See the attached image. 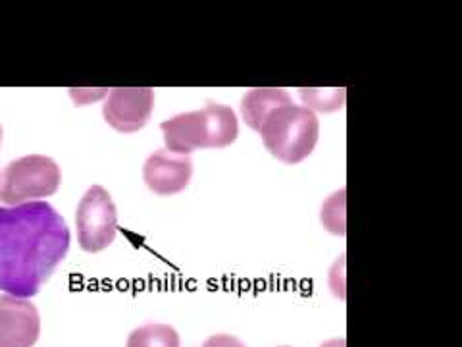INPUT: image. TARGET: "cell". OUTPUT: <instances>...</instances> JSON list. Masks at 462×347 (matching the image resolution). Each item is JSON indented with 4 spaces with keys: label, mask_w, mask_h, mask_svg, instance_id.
<instances>
[{
    "label": "cell",
    "mask_w": 462,
    "mask_h": 347,
    "mask_svg": "<svg viewBox=\"0 0 462 347\" xmlns=\"http://www.w3.org/2000/svg\"><path fill=\"white\" fill-rule=\"evenodd\" d=\"M69 249V228L47 201L0 207V292L39 294Z\"/></svg>",
    "instance_id": "cell-1"
},
{
    "label": "cell",
    "mask_w": 462,
    "mask_h": 347,
    "mask_svg": "<svg viewBox=\"0 0 462 347\" xmlns=\"http://www.w3.org/2000/svg\"><path fill=\"white\" fill-rule=\"evenodd\" d=\"M161 129L170 153L191 155L197 149L229 147L239 136V122L229 107L208 103L202 110L173 116Z\"/></svg>",
    "instance_id": "cell-2"
},
{
    "label": "cell",
    "mask_w": 462,
    "mask_h": 347,
    "mask_svg": "<svg viewBox=\"0 0 462 347\" xmlns=\"http://www.w3.org/2000/svg\"><path fill=\"white\" fill-rule=\"evenodd\" d=\"M256 134L280 163L299 164L312 155L320 137V122L312 110L289 100L266 114Z\"/></svg>",
    "instance_id": "cell-3"
},
{
    "label": "cell",
    "mask_w": 462,
    "mask_h": 347,
    "mask_svg": "<svg viewBox=\"0 0 462 347\" xmlns=\"http://www.w3.org/2000/svg\"><path fill=\"white\" fill-rule=\"evenodd\" d=\"M62 172L51 156L27 155L0 172V202L8 207L42 201L58 192Z\"/></svg>",
    "instance_id": "cell-4"
},
{
    "label": "cell",
    "mask_w": 462,
    "mask_h": 347,
    "mask_svg": "<svg viewBox=\"0 0 462 347\" xmlns=\"http://www.w3.org/2000/svg\"><path fill=\"white\" fill-rule=\"evenodd\" d=\"M78 241L87 253H100L110 248L118 234V211L103 185H91L81 197L78 212Z\"/></svg>",
    "instance_id": "cell-5"
},
{
    "label": "cell",
    "mask_w": 462,
    "mask_h": 347,
    "mask_svg": "<svg viewBox=\"0 0 462 347\" xmlns=\"http://www.w3.org/2000/svg\"><path fill=\"white\" fill-rule=\"evenodd\" d=\"M154 108L151 87H118L108 91L103 116L108 126L120 134H135L149 124Z\"/></svg>",
    "instance_id": "cell-6"
},
{
    "label": "cell",
    "mask_w": 462,
    "mask_h": 347,
    "mask_svg": "<svg viewBox=\"0 0 462 347\" xmlns=\"http://www.w3.org/2000/svg\"><path fill=\"white\" fill-rule=\"evenodd\" d=\"M41 336V316L32 301L0 295V347H33Z\"/></svg>",
    "instance_id": "cell-7"
},
{
    "label": "cell",
    "mask_w": 462,
    "mask_h": 347,
    "mask_svg": "<svg viewBox=\"0 0 462 347\" xmlns=\"http://www.w3.org/2000/svg\"><path fill=\"white\" fill-rule=\"evenodd\" d=\"M193 176V163L189 155H176L168 149L154 151L143 166V180L156 195H178Z\"/></svg>",
    "instance_id": "cell-8"
},
{
    "label": "cell",
    "mask_w": 462,
    "mask_h": 347,
    "mask_svg": "<svg viewBox=\"0 0 462 347\" xmlns=\"http://www.w3.org/2000/svg\"><path fill=\"white\" fill-rule=\"evenodd\" d=\"M291 100L289 93L280 87H258L251 89L241 100V116L254 132H258L260 124L266 118V114L280 105H285Z\"/></svg>",
    "instance_id": "cell-9"
},
{
    "label": "cell",
    "mask_w": 462,
    "mask_h": 347,
    "mask_svg": "<svg viewBox=\"0 0 462 347\" xmlns=\"http://www.w3.org/2000/svg\"><path fill=\"white\" fill-rule=\"evenodd\" d=\"M125 347H181V338L170 324H143L129 334Z\"/></svg>",
    "instance_id": "cell-10"
},
{
    "label": "cell",
    "mask_w": 462,
    "mask_h": 347,
    "mask_svg": "<svg viewBox=\"0 0 462 347\" xmlns=\"http://www.w3.org/2000/svg\"><path fill=\"white\" fill-rule=\"evenodd\" d=\"M302 107L316 112H336L345 107V87H302L299 89Z\"/></svg>",
    "instance_id": "cell-11"
},
{
    "label": "cell",
    "mask_w": 462,
    "mask_h": 347,
    "mask_svg": "<svg viewBox=\"0 0 462 347\" xmlns=\"http://www.w3.org/2000/svg\"><path fill=\"white\" fill-rule=\"evenodd\" d=\"M322 226L336 236L346 234V220H345V190L336 192L331 197H328L322 205L320 212Z\"/></svg>",
    "instance_id": "cell-12"
},
{
    "label": "cell",
    "mask_w": 462,
    "mask_h": 347,
    "mask_svg": "<svg viewBox=\"0 0 462 347\" xmlns=\"http://www.w3.org/2000/svg\"><path fill=\"white\" fill-rule=\"evenodd\" d=\"M202 347H247L239 338L229 336V334H216L205 340Z\"/></svg>",
    "instance_id": "cell-13"
},
{
    "label": "cell",
    "mask_w": 462,
    "mask_h": 347,
    "mask_svg": "<svg viewBox=\"0 0 462 347\" xmlns=\"http://www.w3.org/2000/svg\"><path fill=\"white\" fill-rule=\"evenodd\" d=\"M343 267H345V257H341V260H337L336 267L331 268V274H336L337 277V270H343ZM329 286H331V292H334L339 299H345V284L343 282L334 280V282H329Z\"/></svg>",
    "instance_id": "cell-14"
},
{
    "label": "cell",
    "mask_w": 462,
    "mask_h": 347,
    "mask_svg": "<svg viewBox=\"0 0 462 347\" xmlns=\"http://www.w3.org/2000/svg\"><path fill=\"white\" fill-rule=\"evenodd\" d=\"M320 347H346V340L345 338H334L324 342Z\"/></svg>",
    "instance_id": "cell-15"
},
{
    "label": "cell",
    "mask_w": 462,
    "mask_h": 347,
    "mask_svg": "<svg viewBox=\"0 0 462 347\" xmlns=\"http://www.w3.org/2000/svg\"><path fill=\"white\" fill-rule=\"evenodd\" d=\"M0 143H3V124H0Z\"/></svg>",
    "instance_id": "cell-16"
},
{
    "label": "cell",
    "mask_w": 462,
    "mask_h": 347,
    "mask_svg": "<svg viewBox=\"0 0 462 347\" xmlns=\"http://www.w3.org/2000/svg\"><path fill=\"white\" fill-rule=\"evenodd\" d=\"M282 347H289V345H282Z\"/></svg>",
    "instance_id": "cell-17"
}]
</instances>
